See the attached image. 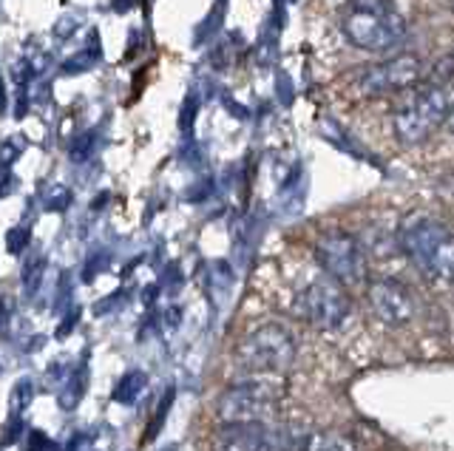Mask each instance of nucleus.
Returning a JSON list of instances; mask_svg holds the SVG:
<instances>
[{
    "label": "nucleus",
    "mask_w": 454,
    "mask_h": 451,
    "mask_svg": "<svg viewBox=\"0 0 454 451\" xmlns=\"http://www.w3.org/2000/svg\"><path fill=\"white\" fill-rule=\"evenodd\" d=\"M307 437L281 423H222L213 437V451H298Z\"/></svg>",
    "instance_id": "6"
},
{
    "label": "nucleus",
    "mask_w": 454,
    "mask_h": 451,
    "mask_svg": "<svg viewBox=\"0 0 454 451\" xmlns=\"http://www.w3.org/2000/svg\"><path fill=\"white\" fill-rule=\"evenodd\" d=\"M4 108H6V86H4V80H0V117H4Z\"/></svg>",
    "instance_id": "21"
},
{
    "label": "nucleus",
    "mask_w": 454,
    "mask_h": 451,
    "mask_svg": "<svg viewBox=\"0 0 454 451\" xmlns=\"http://www.w3.org/2000/svg\"><path fill=\"white\" fill-rule=\"evenodd\" d=\"M68 202H71V193L66 188H60V185L51 188V196L46 193V207L49 210H66Z\"/></svg>",
    "instance_id": "17"
},
{
    "label": "nucleus",
    "mask_w": 454,
    "mask_h": 451,
    "mask_svg": "<svg viewBox=\"0 0 454 451\" xmlns=\"http://www.w3.org/2000/svg\"><path fill=\"white\" fill-rule=\"evenodd\" d=\"M423 80V63L415 54H397L383 63H375L361 72L358 89L366 97H387V94H401L406 89L420 86Z\"/></svg>",
    "instance_id": "9"
},
{
    "label": "nucleus",
    "mask_w": 454,
    "mask_h": 451,
    "mask_svg": "<svg viewBox=\"0 0 454 451\" xmlns=\"http://www.w3.org/2000/svg\"><path fill=\"white\" fill-rule=\"evenodd\" d=\"M307 451H358V440L347 432H321L307 437Z\"/></svg>",
    "instance_id": "11"
},
{
    "label": "nucleus",
    "mask_w": 454,
    "mask_h": 451,
    "mask_svg": "<svg viewBox=\"0 0 454 451\" xmlns=\"http://www.w3.org/2000/svg\"><path fill=\"white\" fill-rule=\"evenodd\" d=\"M99 60V54L97 51H89V49H82L77 51L74 58H71L66 66H63V74H82V72H89V68Z\"/></svg>",
    "instance_id": "14"
},
{
    "label": "nucleus",
    "mask_w": 454,
    "mask_h": 451,
    "mask_svg": "<svg viewBox=\"0 0 454 451\" xmlns=\"http://www.w3.org/2000/svg\"><path fill=\"white\" fill-rule=\"evenodd\" d=\"M316 259L335 284L355 290L366 284V250L352 233L330 230L318 236Z\"/></svg>",
    "instance_id": "8"
},
{
    "label": "nucleus",
    "mask_w": 454,
    "mask_h": 451,
    "mask_svg": "<svg viewBox=\"0 0 454 451\" xmlns=\"http://www.w3.org/2000/svg\"><path fill=\"white\" fill-rule=\"evenodd\" d=\"M340 29L352 46L364 51H392L403 43L409 32L392 0H349Z\"/></svg>",
    "instance_id": "3"
},
{
    "label": "nucleus",
    "mask_w": 454,
    "mask_h": 451,
    "mask_svg": "<svg viewBox=\"0 0 454 451\" xmlns=\"http://www.w3.org/2000/svg\"><path fill=\"white\" fill-rule=\"evenodd\" d=\"M23 148H26V139L23 136H9V139H4V143H0V165L9 167L23 153Z\"/></svg>",
    "instance_id": "15"
},
{
    "label": "nucleus",
    "mask_w": 454,
    "mask_h": 451,
    "mask_svg": "<svg viewBox=\"0 0 454 451\" xmlns=\"http://www.w3.org/2000/svg\"><path fill=\"white\" fill-rule=\"evenodd\" d=\"M91 139H94V134H85V136H80L77 143H71V159H77V162H82L85 157H89V151H91Z\"/></svg>",
    "instance_id": "19"
},
{
    "label": "nucleus",
    "mask_w": 454,
    "mask_h": 451,
    "mask_svg": "<svg viewBox=\"0 0 454 451\" xmlns=\"http://www.w3.org/2000/svg\"><path fill=\"white\" fill-rule=\"evenodd\" d=\"M43 273H46V261L43 259H32L23 267V292L26 299H35L40 284H43Z\"/></svg>",
    "instance_id": "13"
},
{
    "label": "nucleus",
    "mask_w": 454,
    "mask_h": 451,
    "mask_svg": "<svg viewBox=\"0 0 454 451\" xmlns=\"http://www.w3.org/2000/svg\"><path fill=\"white\" fill-rule=\"evenodd\" d=\"M236 355L250 375H284L298 358V344L281 323H259L241 338Z\"/></svg>",
    "instance_id": "4"
},
{
    "label": "nucleus",
    "mask_w": 454,
    "mask_h": 451,
    "mask_svg": "<svg viewBox=\"0 0 454 451\" xmlns=\"http://www.w3.org/2000/svg\"><path fill=\"white\" fill-rule=\"evenodd\" d=\"M401 94L403 97L395 103V117H392L395 136L406 148L423 145L426 139H432L443 128L451 114L449 89H440L434 82H429V86H415Z\"/></svg>",
    "instance_id": "2"
},
{
    "label": "nucleus",
    "mask_w": 454,
    "mask_h": 451,
    "mask_svg": "<svg viewBox=\"0 0 454 451\" xmlns=\"http://www.w3.org/2000/svg\"><path fill=\"white\" fill-rule=\"evenodd\" d=\"M295 315L324 332L340 330L352 315V301L347 290L333 278H316L295 295Z\"/></svg>",
    "instance_id": "7"
},
{
    "label": "nucleus",
    "mask_w": 454,
    "mask_h": 451,
    "mask_svg": "<svg viewBox=\"0 0 454 451\" xmlns=\"http://www.w3.org/2000/svg\"><path fill=\"white\" fill-rule=\"evenodd\" d=\"M451 72H454V60H451V54H446L443 60L440 63H434V68H432V82L434 86H440V89H449V82H451Z\"/></svg>",
    "instance_id": "16"
},
{
    "label": "nucleus",
    "mask_w": 454,
    "mask_h": 451,
    "mask_svg": "<svg viewBox=\"0 0 454 451\" xmlns=\"http://www.w3.org/2000/svg\"><path fill=\"white\" fill-rule=\"evenodd\" d=\"M193 114H196V100L193 97H188V100H184V105H182V131H191L193 128Z\"/></svg>",
    "instance_id": "20"
},
{
    "label": "nucleus",
    "mask_w": 454,
    "mask_h": 451,
    "mask_svg": "<svg viewBox=\"0 0 454 451\" xmlns=\"http://www.w3.org/2000/svg\"><path fill=\"white\" fill-rule=\"evenodd\" d=\"M145 386H148V375L145 372H128V375L120 377L117 389H114V400L131 406L139 398V392L145 389Z\"/></svg>",
    "instance_id": "12"
},
{
    "label": "nucleus",
    "mask_w": 454,
    "mask_h": 451,
    "mask_svg": "<svg viewBox=\"0 0 454 451\" xmlns=\"http://www.w3.org/2000/svg\"><path fill=\"white\" fill-rule=\"evenodd\" d=\"M6 242H9V253H23L26 245H28V230H26V228H14V230H9Z\"/></svg>",
    "instance_id": "18"
},
{
    "label": "nucleus",
    "mask_w": 454,
    "mask_h": 451,
    "mask_svg": "<svg viewBox=\"0 0 454 451\" xmlns=\"http://www.w3.org/2000/svg\"><path fill=\"white\" fill-rule=\"evenodd\" d=\"M397 247H401L409 261L418 267V270L432 278V281H443L449 284L451 273H454V242H451V230L443 222L434 216H409L401 224V233H397Z\"/></svg>",
    "instance_id": "1"
},
{
    "label": "nucleus",
    "mask_w": 454,
    "mask_h": 451,
    "mask_svg": "<svg viewBox=\"0 0 454 451\" xmlns=\"http://www.w3.org/2000/svg\"><path fill=\"white\" fill-rule=\"evenodd\" d=\"M366 301L372 307L375 318L389 323V327H403L418 313L415 295L395 278H375L366 287Z\"/></svg>",
    "instance_id": "10"
},
{
    "label": "nucleus",
    "mask_w": 454,
    "mask_h": 451,
    "mask_svg": "<svg viewBox=\"0 0 454 451\" xmlns=\"http://www.w3.org/2000/svg\"><path fill=\"white\" fill-rule=\"evenodd\" d=\"M281 386L276 380L250 377L227 386L216 400V417L222 423H270L281 406Z\"/></svg>",
    "instance_id": "5"
},
{
    "label": "nucleus",
    "mask_w": 454,
    "mask_h": 451,
    "mask_svg": "<svg viewBox=\"0 0 454 451\" xmlns=\"http://www.w3.org/2000/svg\"><path fill=\"white\" fill-rule=\"evenodd\" d=\"M219 4H224V0H219Z\"/></svg>",
    "instance_id": "22"
}]
</instances>
